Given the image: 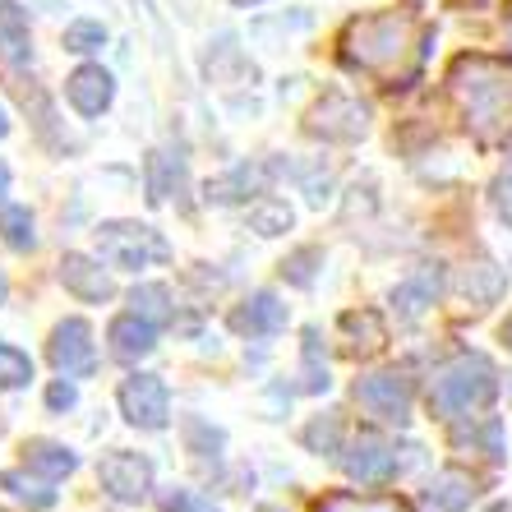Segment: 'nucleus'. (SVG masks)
Returning <instances> with one entry per match:
<instances>
[{
	"label": "nucleus",
	"mask_w": 512,
	"mask_h": 512,
	"mask_svg": "<svg viewBox=\"0 0 512 512\" xmlns=\"http://www.w3.org/2000/svg\"><path fill=\"white\" fill-rule=\"evenodd\" d=\"M429 24L420 19V5H402V10H379L360 14L342 28V60L351 70H365L383 79L388 88H406L416 79L420 60L429 51Z\"/></svg>",
	"instance_id": "obj_1"
},
{
	"label": "nucleus",
	"mask_w": 512,
	"mask_h": 512,
	"mask_svg": "<svg viewBox=\"0 0 512 512\" xmlns=\"http://www.w3.org/2000/svg\"><path fill=\"white\" fill-rule=\"evenodd\" d=\"M443 84H448V97H453L466 134L480 148H499L512 139V60L466 51L448 65Z\"/></svg>",
	"instance_id": "obj_2"
},
{
	"label": "nucleus",
	"mask_w": 512,
	"mask_h": 512,
	"mask_svg": "<svg viewBox=\"0 0 512 512\" xmlns=\"http://www.w3.org/2000/svg\"><path fill=\"white\" fill-rule=\"evenodd\" d=\"M494 397H499V370L485 356H476V351L448 360L434 374V383H429V406L443 420H462L471 411H485Z\"/></svg>",
	"instance_id": "obj_3"
},
{
	"label": "nucleus",
	"mask_w": 512,
	"mask_h": 512,
	"mask_svg": "<svg viewBox=\"0 0 512 512\" xmlns=\"http://www.w3.org/2000/svg\"><path fill=\"white\" fill-rule=\"evenodd\" d=\"M97 254L120 273H139L148 263H167L171 245L162 240V231L143 227V222H102L97 227Z\"/></svg>",
	"instance_id": "obj_4"
},
{
	"label": "nucleus",
	"mask_w": 512,
	"mask_h": 512,
	"mask_svg": "<svg viewBox=\"0 0 512 512\" xmlns=\"http://www.w3.org/2000/svg\"><path fill=\"white\" fill-rule=\"evenodd\" d=\"M305 130L323 143H360L370 134V107L360 97L346 93H323L310 111H305Z\"/></svg>",
	"instance_id": "obj_5"
},
{
	"label": "nucleus",
	"mask_w": 512,
	"mask_h": 512,
	"mask_svg": "<svg viewBox=\"0 0 512 512\" xmlns=\"http://www.w3.org/2000/svg\"><path fill=\"white\" fill-rule=\"evenodd\" d=\"M47 360L60 379H88V374L97 370V346H93L88 319H60L56 328H51Z\"/></svg>",
	"instance_id": "obj_6"
},
{
	"label": "nucleus",
	"mask_w": 512,
	"mask_h": 512,
	"mask_svg": "<svg viewBox=\"0 0 512 512\" xmlns=\"http://www.w3.org/2000/svg\"><path fill=\"white\" fill-rule=\"evenodd\" d=\"M356 402L379 416L383 425H406L411 420V402H416V383L406 379L397 370H383V374H365L356 383Z\"/></svg>",
	"instance_id": "obj_7"
},
{
	"label": "nucleus",
	"mask_w": 512,
	"mask_h": 512,
	"mask_svg": "<svg viewBox=\"0 0 512 512\" xmlns=\"http://www.w3.org/2000/svg\"><path fill=\"white\" fill-rule=\"evenodd\" d=\"M120 416L134 429H167L171 425V393L157 374H130L120 383Z\"/></svg>",
	"instance_id": "obj_8"
},
{
	"label": "nucleus",
	"mask_w": 512,
	"mask_h": 512,
	"mask_svg": "<svg viewBox=\"0 0 512 512\" xmlns=\"http://www.w3.org/2000/svg\"><path fill=\"white\" fill-rule=\"evenodd\" d=\"M97 480L116 503H143L153 489V462L143 453H107L97 466Z\"/></svg>",
	"instance_id": "obj_9"
},
{
	"label": "nucleus",
	"mask_w": 512,
	"mask_h": 512,
	"mask_svg": "<svg viewBox=\"0 0 512 512\" xmlns=\"http://www.w3.org/2000/svg\"><path fill=\"white\" fill-rule=\"evenodd\" d=\"M342 466H346V476L360 480V485H388V480L402 471L397 448H393V443H383L379 434H360V439L346 448Z\"/></svg>",
	"instance_id": "obj_10"
},
{
	"label": "nucleus",
	"mask_w": 512,
	"mask_h": 512,
	"mask_svg": "<svg viewBox=\"0 0 512 512\" xmlns=\"http://www.w3.org/2000/svg\"><path fill=\"white\" fill-rule=\"evenodd\" d=\"M231 328L240 337H277L286 328V305L273 296V291H254L250 300H240L236 310H231Z\"/></svg>",
	"instance_id": "obj_11"
},
{
	"label": "nucleus",
	"mask_w": 512,
	"mask_h": 512,
	"mask_svg": "<svg viewBox=\"0 0 512 512\" xmlns=\"http://www.w3.org/2000/svg\"><path fill=\"white\" fill-rule=\"evenodd\" d=\"M65 97H70V107L79 116H102L111 107V97H116V79H111L102 65H79V70L65 79Z\"/></svg>",
	"instance_id": "obj_12"
},
{
	"label": "nucleus",
	"mask_w": 512,
	"mask_h": 512,
	"mask_svg": "<svg viewBox=\"0 0 512 512\" xmlns=\"http://www.w3.org/2000/svg\"><path fill=\"white\" fill-rule=\"evenodd\" d=\"M107 342H111V356H116L120 365H139L143 356L157 351V323H148L143 314L130 310V314H120V319H111Z\"/></svg>",
	"instance_id": "obj_13"
},
{
	"label": "nucleus",
	"mask_w": 512,
	"mask_h": 512,
	"mask_svg": "<svg viewBox=\"0 0 512 512\" xmlns=\"http://www.w3.org/2000/svg\"><path fill=\"white\" fill-rule=\"evenodd\" d=\"M60 286H65L70 296L88 300V305H102V300L116 296L111 273H102V263H93L88 254H65V259H60Z\"/></svg>",
	"instance_id": "obj_14"
},
{
	"label": "nucleus",
	"mask_w": 512,
	"mask_h": 512,
	"mask_svg": "<svg viewBox=\"0 0 512 512\" xmlns=\"http://www.w3.org/2000/svg\"><path fill=\"white\" fill-rule=\"evenodd\" d=\"M33 60V37H28V14L14 0H0V65L19 70Z\"/></svg>",
	"instance_id": "obj_15"
},
{
	"label": "nucleus",
	"mask_w": 512,
	"mask_h": 512,
	"mask_svg": "<svg viewBox=\"0 0 512 512\" xmlns=\"http://www.w3.org/2000/svg\"><path fill=\"white\" fill-rule=\"evenodd\" d=\"M476 476L471 471H462V466H443L439 476L429 480V503H434V512H466L471 503H476Z\"/></svg>",
	"instance_id": "obj_16"
},
{
	"label": "nucleus",
	"mask_w": 512,
	"mask_h": 512,
	"mask_svg": "<svg viewBox=\"0 0 512 512\" xmlns=\"http://www.w3.org/2000/svg\"><path fill=\"white\" fill-rule=\"evenodd\" d=\"M503 291H508V277H503V268H494V263H471V268H462V277H457V296H462L471 310L499 305Z\"/></svg>",
	"instance_id": "obj_17"
},
{
	"label": "nucleus",
	"mask_w": 512,
	"mask_h": 512,
	"mask_svg": "<svg viewBox=\"0 0 512 512\" xmlns=\"http://www.w3.org/2000/svg\"><path fill=\"white\" fill-rule=\"evenodd\" d=\"M24 466L33 471V476H42V480H65V476H74L79 471V457L65 448V443H51V439H33V443H24Z\"/></svg>",
	"instance_id": "obj_18"
},
{
	"label": "nucleus",
	"mask_w": 512,
	"mask_h": 512,
	"mask_svg": "<svg viewBox=\"0 0 512 512\" xmlns=\"http://www.w3.org/2000/svg\"><path fill=\"white\" fill-rule=\"evenodd\" d=\"M143 171H148V203H167L171 194L185 185V162L171 153H148V162H143Z\"/></svg>",
	"instance_id": "obj_19"
},
{
	"label": "nucleus",
	"mask_w": 512,
	"mask_h": 512,
	"mask_svg": "<svg viewBox=\"0 0 512 512\" xmlns=\"http://www.w3.org/2000/svg\"><path fill=\"white\" fill-rule=\"evenodd\" d=\"M314 512H411V508L397 494H346V489H337V494H323L314 503Z\"/></svg>",
	"instance_id": "obj_20"
},
{
	"label": "nucleus",
	"mask_w": 512,
	"mask_h": 512,
	"mask_svg": "<svg viewBox=\"0 0 512 512\" xmlns=\"http://www.w3.org/2000/svg\"><path fill=\"white\" fill-rule=\"evenodd\" d=\"M434 296H439V273H420V277H411V282H402L393 291V305H397V314L402 319H420V314L434 305Z\"/></svg>",
	"instance_id": "obj_21"
},
{
	"label": "nucleus",
	"mask_w": 512,
	"mask_h": 512,
	"mask_svg": "<svg viewBox=\"0 0 512 512\" xmlns=\"http://www.w3.org/2000/svg\"><path fill=\"white\" fill-rule=\"evenodd\" d=\"M0 485L10 489V494H14L19 503H28L33 512L56 508V489H47L51 480H42V476L33 480V471H5V476H0Z\"/></svg>",
	"instance_id": "obj_22"
},
{
	"label": "nucleus",
	"mask_w": 512,
	"mask_h": 512,
	"mask_svg": "<svg viewBox=\"0 0 512 512\" xmlns=\"http://www.w3.org/2000/svg\"><path fill=\"white\" fill-rule=\"evenodd\" d=\"M130 305H134V314H143L148 323H171V314H176V305H171V291L162 282H143V286H134L130 291Z\"/></svg>",
	"instance_id": "obj_23"
},
{
	"label": "nucleus",
	"mask_w": 512,
	"mask_h": 512,
	"mask_svg": "<svg viewBox=\"0 0 512 512\" xmlns=\"http://www.w3.org/2000/svg\"><path fill=\"white\" fill-rule=\"evenodd\" d=\"M0 240H5L10 250H19V254L33 250V245H37L33 213H28V208H19V203H5V208H0Z\"/></svg>",
	"instance_id": "obj_24"
},
{
	"label": "nucleus",
	"mask_w": 512,
	"mask_h": 512,
	"mask_svg": "<svg viewBox=\"0 0 512 512\" xmlns=\"http://www.w3.org/2000/svg\"><path fill=\"white\" fill-rule=\"evenodd\" d=\"M291 222H296V213L286 208L282 199H254L250 203V227L259 231V236H282V231H291Z\"/></svg>",
	"instance_id": "obj_25"
},
{
	"label": "nucleus",
	"mask_w": 512,
	"mask_h": 512,
	"mask_svg": "<svg viewBox=\"0 0 512 512\" xmlns=\"http://www.w3.org/2000/svg\"><path fill=\"white\" fill-rule=\"evenodd\" d=\"M342 333L346 337H360L365 333V342H360V356H370V351H383V342H388V333H383V319L374 310H351L342 314Z\"/></svg>",
	"instance_id": "obj_26"
},
{
	"label": "nucleus",
	"mask_w": 512,
	"mask_h": 512,
	"mask_svg": "<svg viewBox=\"0 0 512 512\" xmlns=\"http://www.w3.org/2000/svg\"><path fill=\"white\" fill-rule=\"evenodd\" d=\"M102 47H107V28L97 24V19H74L65 28V51H74V56H93Z\"/></svg>",
	"instance_id": "obj_27"
},
{
	"label": "nucleus",
	"mask_w": 512,
	"mask_h": 512,
	"mask_svg": "<svg viewBox=\"0 0 512 512\" xmlns=\"http://www.w3.org/2000/svg\"><path fill=\"white\" fill-rule=\"evenodd\" d=\"M28 379H33V360H28V351L0 342V388H24Z\"/></svg>",
	"instance_id": "obj_28"
},
{
	"label": "nucleus",
	"mask_w": 512,
	"mask_h": 512,
	"mask_svg": "<svg viewBox=\"0 0 512 512\" xmlns=\"http://www.w3.org/2000/svg\"><path fill=\"white\" fill-rule=\"evenodd\" d=\"M305 443H310V453H342V420L319 416L305 429Z\"/></svg>",
	"instance_id": "obj_29"
},
{
	"label": "nucleus",
	"mask_w": 512,
	"mask_h": 512,
	"mask_svg": "<svg viewBox=\"0 0 512 512\" xmlns=\"http://www.w3.org/2000/svg\"><path fill=\"white\" fill-rule=\"evenodd\" d=\"M328 365L319 360V333L305 328V393H328Z\"/></svg>",
	"instance_id": "obj_30"
},
{
	"label": "nucleus",
	"mask_w": 512,
	"mask_h": 512,
	"mask_svg": "<svg viewBox=\"0 0 512 512\" xmlns=\"http://www.w3.org/2000/svg\"><path fill=\"white\" fill-rule=\"evenodd\" d=\"M314 263H323V250L305 245V250H296L291 259L282 263V277H286L291 286H314Z\"/></svg>",
	"instance_id": "obj_31"
},
{
	"label": "nucleus",
	"mask_w": 512,
	"mask_h": 512,
	"mask_svg": "<svg viewBox=\"0 0 512 512\" xmlns=\"http://www.w3.org/2000/svg\"><path fill=\"white\" fill-rule=\"evenodd\" d=\"M162 512H213V508L194 499L190 489H171V494H162Z\"/></svg>",
	"instance_id": "obj_32"
},
{
	"label": "nucleus",
	"mask_w": 512,
	"mask_h": 512,
	"mask_svg": "<svg viewBox=\"0 0 512 512\" xmlns=\"http://www.w3.org/2000/svg\"><path fill=\"white\" fill-rule=\"evenodd\" d=\"M74 402H79V393H74V383L60 379V383H51V388H47V406H51V411H70Z\"/></svg>",
	"instance_id": "obj_33"
},
{
	"label": "nucleus",
	"mask_w": 512,
	"mask_h": 512,
	"mask_svg": "<svg viewBox=\"0 0 512 512\" xmlns=\"http://www.w3.org/2000/svg\"><path fill=\"white\" fill-rule=\"evenodd\" d=\"M494 213H499L503 222L512 227V185H508V180H499V185H494Z\"/></svg>",
	"instance_id": "obj_34"
},
{
	"label": "nucleus",
	"mask_w": 512,
	"mask_h": 512,
	"mask_svg": "<svg viewBox=\"0 0 512 512\" xmlns=\"http://www.w3.org/2000/svg\"><path fill=\"white\" fill-rule=\"evenodd\" d=\"M5 194H10V167L0 162V208H5Z\"/></svg>",
	"instance_id": "obj_35"
},
{
	"label": "nucleus",
	"mask_w": 512,
	"mask_h": 512,
	"mask_svg": "<svg viewBox=\"0 0 512 512\" xmlns=\"http://www.w3.org/2000/svg\"><path fill=\"white\" fill-rule=\"evenodd\" d=\"M10 134V116H5V107H0V139Z\"/></svg>",
	"instance_id": "obj_36"
},
{
	"label": "nucleus",
	"mask_w": 512,
	"mask_h": 512,
	"mask_svg": "<svg viewBox=\"0 0 512 512\" xmlns=\"http://www.w3.org/2000/svg\"><path fill=\"white\" fill-rule=\"evenodd\" d=\"M503 342H508V351H512V314H508V323H503Z\"/></svg>",
	"instance_id": "obj_37"
},
{
	"label": "nucleus",
	"mask_w": 512,
	"mask_h": 512,
	"mask_svg": "<svg viewBox=\"0 0 512 512\" xmlns=\"http://www.w3.org/2000/svg\"><path fill=\"white\" fill-rule=\"evenodd\" d=\"M5 296H10V282H5V273H0V305H5Z\"/></svg>",
	"instance_id": "obj_38"
},
{
	"label": "nucleus",
	"mask_w": 512,
	"mask_h": 512,
	"mask_svg": "<svg viewBox=\"0 0 512 512\" xmlns=\"http://www.w3.org/2000/svg\"><path fill=\"white\" fill-rule=\"evenodd\" d=\"M236 5H259V0H236Z\"/></svg>",
	"instance_id": "obj_39"
},
{
	"label": "nucleus",
	"mask_w": 512,
	"mask_h": 512,
	"mask_svg": "<svg viewBox=\"0 0 512 512\" xmlns=\"http://www.w3.org/2000/svg\"><path fill=\"white\" fill-rule=\"evenodd\" d=\"M0 429H5V420H0Z\"/></svg>",
	"instance_id": "obj_40"
}]
</instances>
